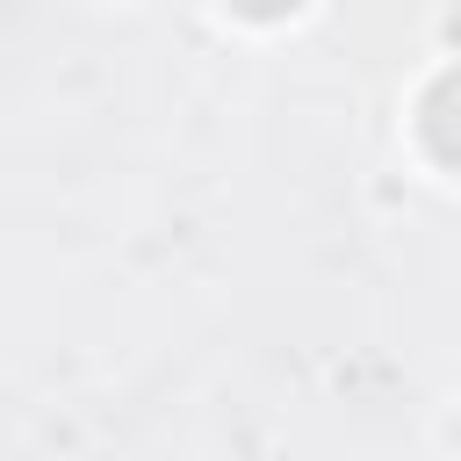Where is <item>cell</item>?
<instances>
[{"label": "cell", "instance_id": "cell-1", "mask_svg": "<svg viewBox=\"0 0 461 461\" xmlns=\"http://www.w3.org/2000/svg\"><path fill=\"white\" fill-rule=\"evenodd\" d=\"M425 144H432L447 166H461V72H447V79L425 94Z\"/></svg>", "mask_w": 461, "mask_h": 461}, {"label": "cell", "instance_id": "cell-2", "mask_svg": "<svg viewBox=\"0 0 461 461\" xmlns=\"http://www.w3.org/2000/svg\"><path fill=\"white\" fill-rule=\"evenodd\" d=\"M252 14H281V7H295V0H245Z\"/></svg>", "mask_w": 461, "mask_h": 461}]
</instances>
